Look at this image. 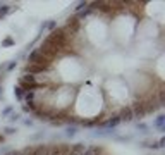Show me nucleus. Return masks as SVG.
I'll list each match as a JSON object with an SVG mask.
<instances>
[{
	"label": "nucleus",
	"mask_w": 165,
	"mask_h": 155,
	"mask_svg": "<svg viewBox=\"0 0 165 155\" xmlns=\"http://www.w3.org/2000/svg\"><path fill=\"white\" fill-rule=\"evenodd\" d=\"M9 11H11V7H9V5H2V7H0V17H4Z\"/></svg>",
	"instance_id": "f257e3e1"
},
{
	"label": "nucleus",
	"mask_w": 165,
	"mask_h": 155,
	"mask_svg": "<svg viewBox=\"0 0 165 155\" xmlns=\"http://www.w3.org/2000/svg\"><path fill=\"white\" fill-rule=\"evenodd\" d=\"M155 124H157L160 129L163 128V116H158V119H157V123H155Z\"/></svg>",
	"instance_id": "f03ea898"
}]
</instances>
